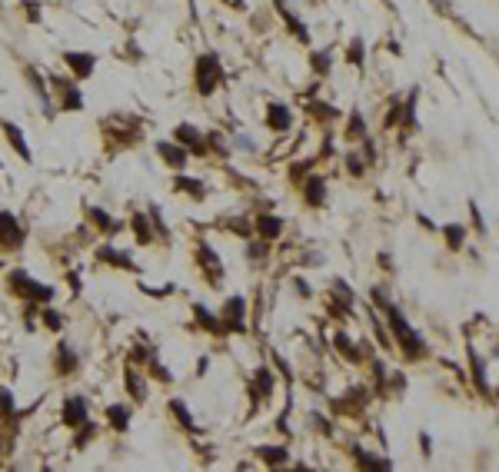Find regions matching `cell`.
<instances>
[{
    "label": "cell",
    "instance_id": "cell-3",
    "mask_svg": "<svg viewBox=\"0 0 499 472\" xmlns=\"http://www.w3.org/2000/svg\"><path fill=\"white\" fill-rule=\"evenodd\" d=\"M10 286L17 289V296H23V300H43V302H47L50 296H54V289H50V286L34 283V280H30L23 269H17V273L10 276Z\"/></svg>",
    "mask_w": 499,
    "mask_h": 472
},
{
    "label": "cell",
    "instance_id": "cell-18",
    "mask_svg": "<svg viewBox=\"0 0 499 472\" xmlns=\"http://www.w3.org/2000/svg\"><path fill=\"white\" fill-rule=\"evenodd\" d=\"M170 413L176 415V419H180V426H183V429H190V433H193V429H196V422H193V415L187 413V406H183V399H173V402H170Z\"/></svg>",
    "mask_w": 499,
    "mask_h": 472
},
{
    "label": "cell",
    "instance_id": "cell-26",
    "mask_svg": "<svg viewBox=\"0 0 499 472\" xmlns=\"http://www.w3.org/2000/svg\"><path fill=\"white\" fill-rule=\"evenodd\" d=\"M349 140H363V116L360 114L349 120Z\"/></svg>",
    "mask_w": 499,
    "mask_h": 472
},
{
    "label": "cell",
    "instance_id": "cell-31",
    "mask_svg": "<svg viewBox=\"0 0 499 472\" xmlns=\"http://www.w3.org/2000/svg\"><path fill=\"white\" fill-rule=\"evenodd\" d=\"M227 3H230V7H243V0H227Z\"/></svg>",
    "mask_w": 499,
    "mask_h": 472
},
{
    "label": "cell",
    "instance_id": "cell-4",
    "mask_svg": "<svg viewBox=\"0 0 499 472\" xmlns=\"http://www.w3.org/2000/svg\"><path fill=\"white\" fill-rule=\"evenodd\" d=\"M23 243V229H20L14 213H0V249H17Z\"/></svg>",
    "mask_w": 499,
    "mask_h": 472
},
{
    "label": "cell",
    "instance_id": "cell-16",
    "mask_svg": "<svg viewBox=\"0 0 499 472\" xmlns=\"http://www.w3.org/2000/svg\"><path fill=\"white\" fill-rule=\"evenodd\" d=\"M107 419H110V426H114L116 433H127V426H130V413H127L123 406H110V409H107Z\"/></svg>",
    "mask_w": 499,
    "mask_h": 472
},
{
    "label": "cell",
    "instance_id": "cell-23",
    "mask_svg": "<svg viewBox=\"0 0 499 472\" xmlns=\"http://www.w3.org/2000/svg\"><path fill=\"white\" fill-rule=\"evenodd\" d=\"M446 240H449V246H453V249H460V246H462V227H456V223H453V227H446Z\"/></svg>",
    "mask_w": 499,
    "mask_h": 472
},
{
    "label": "cell",
    "instance_id": "cell-14",
    "mask_svg": "<svg viewBox=\"0 0 499 472\" xmlns=\"http://www.w3.org/2000/svg\"><path fill=\"white\" fill-rule=\"evenodd\" d=\"M223 316L233 322V329H243V296H233V300L223 306Z\"/></svg>",
    "mask_w": 499,
    "mask_h": 472
},
{
    "label": "cell",
    "instance_id": "cell-9",
    "mask_svg": "<svg viewBox=\"0 0 499 472\" xmlns=\"http://www.w3.org/2000/svg\"><path fill=\"white\" fill-rule=\"evenodd\" d=\"M156 153L167 160V167H173V170H183L187 167V150L183 147H173V143H160L156 147Z\"/></svg>",
    "mask_w": 499,
    "mask_h": 472
},
{
    "label": "cell",
    "instance_id": "cell-30",
    "mask_svg": "<svg viewBox=\"0 0 499 472\" xmlns=\"http://www.w3.org/2000/svg\"><path fill=\"white\" fill-rule=\"evenodd\" d=\"M313 63H316V70H320V74H323V70H329V60H323V54H316V60H313Z\"/></svg>",
    "mask_w": 499,
    "mask_h": 472
},
{
    "label": "cell",
    "instance_id": "cell-13",
    "mask_svg": "<svg viewBox=\"0 0 499 472\" xmlns=\"http://www.w3.org/2000/svg\"><path fill=\"white\" fill-rule=\"evenodd\" d=\"M256 227H260V236H263V240H276L280 229H283V220H276V216H256Z\"/></svg>",
    "mask_w": 499,
    "mask_h": 472
},
{
    "label": "cell",
    "instance_id": "cell-1",
    "mask_svg": "<svg viewBox=\"0 0 499 472\" xmlns=\"http://www.w3.org/2000/svg\"><path fill=\"white\" fill-rule=\"evenodd\" d=\"M386 316H389V326H393V333H396V342L403 346V353H409V356L416 359L426 353V342H422V336L409 326V322L403 320V313L396 309V306H389L386 302Z\"/></svg>",
    "mask_w": 499,
    "mask_h": 472
},
{
    "label": "cell",
    "instance_id": "cell-2",
    "mask_svg": "<svg viewBox=\"0 0 499 472\" xmlns=\"http://www.w3.org/2000/svg\"><path fill=\"white\" fill-rule=\"evenodd\" d=\"M193 80H196V90L203 96H210L216 90V83L223 80V67L216 54H203V57L193 63Z\"/></svg>",
    "mask_w": 499,
    "mask_h": 472
},
{
    "label": "cell",
    "instance_id": "cell-17",
    "mask_svg": "<svg viewBox=\"0 0 499 472\" xmlns=\"http://www.w3.org/2000/svg\"><path fill=\"white\" fill-rule=\"evenodd\" d=\"M256 453H260V459L269 462V466H283V462H287V449H283V446H276V449H273V446H263V449H256Z\"/></svg>",
    "mask_w": 499,
    "mask_h": 472
},
{
    "label": "cell",
    "instance_id": "cell-28",
    "mask_svg": "<svg viewBox=\"0 0 499 472\" xmlns=\"http://www.w3.org/2000/svg\"><path fill=\"white\" fill-rule=\"evenodd\" d=\"M0 409H3V413H14V396H10V389H0Z\"/></svg>",
    "mask_w": 499,
    "mask_h": 472
},
{
    "label": "cell",
    "instance_id": "cell-27",
    "mask_svg": "<svg viewBox=\"0 0 499 472\" xmlns=\"http://www.w3.org/2000/svg\"><path fill=\"white\" fill-rule=\"evenodd\" d=\"M90 216H94V223H96V227H103V229H114V223L107 220V213H103V209H90Z\"/></svg>",
    "mask_w": 499,
    "mask_h": 472
},
{
    "label": "cell",
    "instance_id": "cell-20",
    "mask_svg": "<svg viewBox=\"0 0 499 472\" xmlns=\"http://www.w3.org/2000/svg\"><path fill=\"white\" fill-rule=\"evenodd\" d=\"M77 366V356L70 353V346H60V353H57V369L60 373H70Z\"/></svg>",
    "mask_w": 499,
    "mask_h": 472
},
{
    "label": "cell",
    "instance_id": "cell-7",
    "mask_svg": "<svg viewBox=\"0 0 499 472\" xmlns=\"http://www.w3.org/2000/svg\"><path fill=\"white\" fill-rule=\"evenodd\" d=\"M173 136H176L180 147H193L196 153H203V133L196 130V127H190V123H180V127L173 130Z\"/></svg>",
    "mask_w": 499,
    "mask_h": 472
},
{
    "label": "cell",
    "instance_id": "cell-22",
    "mask_svg": "<svg viewBox=\"0 0 499 472\" xmlns=\"http://www.w3.org/2000/svg\"><path fill=\"white\" fill-rule=\"evenodd\" d=\"M127 386H130V396H134V399H143V396H147V389H143V382L136 379L134 369L127 373Z\"/></svg>",
    "mask_w": 499,
    "mask_h": 472
},
{
    "label": "cell",
    "instance_id": "cell-10",
    "mask_svg": "<svg viewBox=\"0 0 499 472\" xmlns=\"http://www.w3.org/2000/svg\"><path fill=\"white\" fill-rule=\"evenodd\" d=\"M267 123L273 127V130H289V127H293V114H289L283 103H269Z\"/></svg>",
    "mask_w": 499,
    "mask_h": 472
},
{
    "label": "cell",
    "instance_id": "cell-12",
    "mask_svg": "<svg viewBox=\"0 0 499 472\" xmlns=\"http://www.w3.org/2000/svg\"><path fill=\"white\" fill-rule=\"evenodd\" d=\"M3 133H7V140H10V147H14V150H17L20 156H23V160H30V147L23 143V133H20V127H17V123H7V120H3Z\"/></svg>",
    "mask_w": 499,
    "mask_h": 472
},
{
    "label": "cell",
    "instance_id": "cell-25",
    "mask_svg": "<svg viewBox=\"0 0 499 472\" xmlns=\"http://www.w3.org/2000/svg\"><path fill=\"white\" fill-rule=\"evenodd\" d=\"M346 54H349V63H363V40H353Z\"/></svg>",
    "mask_w": 499,
    "mask_h": 472
},
{
    "label": "cell",
    "instance_id": "cell-11",
    "mask_svg": "<svg viewBox=\"0 0 499 472\" xmlns=\"http://www.w3.org/2000/svg\"><path fill=\"white\" fill-rule=\"evenodd\" d=\"M303 196H307L309 207H323V203H327V189H323V180H320V176L307 180V187H303Z\"/></svg>",
    "mask_w": 499,
    "mask_h": 472
},
{
    "label": "cell",
    "instance_id": "cell-24",
    "mask_svg": "<svg viewBox=\"0 0 499 472\" xmlns=\"http://www.w3.org/2000/svg\"><path fill=\"white\" fill-rule=\"evenodd\" d=\"M103 260H110V263H120L130 269V256L127 253H116V249H103Z\"/></svg>",
    "mask_w": 499,
    "mask_h": 472
},
{
    "label": "cell",
    "instance_id": "cell-5",
    "mask_svg": "<svg viewBox=\"0 0 499 472\" xmlns=\"http://www.w3.org/2000/svg\"><path fill=\"white\" fill-rule=\"evenodd\" d=\"M54 87H57L60 94V110H80V90L70 83V80H60V76H54Z\"/></svg>",
    "mask_w": 499,
    "mask_h": 472
},
{
    "label": "cell",
    "instance_id": "cell-21",
    "mask_svg": "<svg viewBox=\"0 0 499 472\" xmlns=\"http://www.w3.org/2000/svg\"><path fill=\"white\" fill-rule=\"evenodd\" d=\"M134 233H136L140 243H150V227H147V216H143V213H136L134 216Z\"/></svg>",
    "mask_w": 499,
    "mask_h": 472
},
{
    "label": "cell",
    "instance_id": "cell-15",
    "mask_svg": "<svg viewBox=\"0 0 499 472\" xmlns=\"http://www.w3.org/2000/svg\"><path fill=\"white\" fill-rule=\"evenodd\" d=\"M196 256H200V263L207 266V269H210L213 276H216V273L223 276V263H220V260L213 256V253H210V246H207V243H196Z\"/></svg>",
    "mask_w": 499,
    "mask_h": 472
},
{
    "label": "cell",
    "instance_id": "cell-19",
    "mask_svg": "<svg viewBox=\"0 0 499 472\" xmlns=\"http://www.w3.org/2000/svg\"><path fill=\"white\" fill-rule=\"evenodd\" d=\"M176 187L183 189V193H190L196 200H203V183L200 180H190V176H176Z\"/></svg>",
    "mask_w": 499,
    "mask_h": 472
},
{
    "label": "cell",
    "instance_id": "cell-8",
    "mask_svg": "<svg viewBox=\"0 0 499 472\" xmlns=\"http://www.w3.org/2000/svg\"><path fill=\"white\" fill-rule=\"evenodd\" d=\"M63 422H67V426H83V422H87V402L80 396L67 399V406H63Z\"/></svg>",
    "mask_w": 499,
    "mask_h": 472
},
{
    "label": "cell",
    "instance_id": "cell-29",
    "mask_svg": "<svg viewBox=\"0 0 499 472\" xmlns=\"http://www.w3.org/2000/svg\"><path fill=\"white\" fill-rule=\"evenodd\" d=\"M47 326H50V329H60V326H63V316H57V313H47Z\"/></svg>",
    "mask_w": 499,
    "mask_h": 472
},
{
    "label": "cell",
    "instance_id": "cell-6",
    "mask_svg": "<svg viewBox=\"0 0 499 472\" xmlns=\"http://www.w3.org/2000/svg\"><path fill=\"white\" fill-rule=\"evenodd\" d=\"M63 60L74 67V76H77V80H87V76L94 74V67H96L94 54H80V50H70V54H63Z\"/></svg>",
    "mask_w": 499,
    "mask_h": 472
}]
</instances>
